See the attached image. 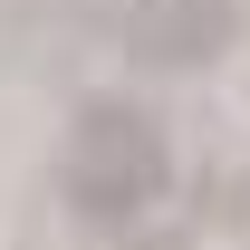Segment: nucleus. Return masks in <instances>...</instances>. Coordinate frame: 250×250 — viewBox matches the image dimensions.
<instances>
[{
    "mask_svg": "<svg viewBox=\"0 0 250 250\" xmlns=\"http://www.w3.org/2000/svg\"><path fill=\"white\" fill-rule=\"evenodd\" d=\"M173 192V135H164L154 106L135 96H87L58 135V202L96 231H125L145 221Z\"/></svg>",
    "mask_w": 250,
    "mask_h": 250,
    "instance_id": "f257e3e1",
    "label": "nucleus"
}]
</instances>
